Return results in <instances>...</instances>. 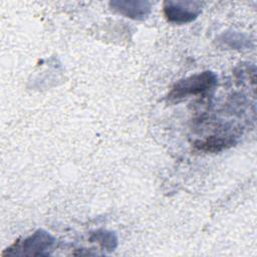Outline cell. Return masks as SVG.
<instances>
[{"label":"cell","mask_w":257,"mask_h":257,"mask_svg":"<svg viewBox=\"0 0 257 257\" xmlns=\"http://www.w3.org/2000/svg\"><path fill=\"white\" fill-rule=\"evenodd\" d=\"M236 141L232 137H220V136H211L204 141H198L195 143V147L204 152L216 153L224 149L234 146Z\"/></svg>","instance_id":"5"},{"label":"cell","mask_w":257,"mask_h":257,"mask_svg":"<svg viewBox=\"0 0 257 257\" xmlns=\"http://www.w3.org/2000/svg\"><path fill=\"white\" fill-rule=\"evenodd\" d=\"M109 6L113 11L135 20L146 19L152 10L151 2L144 0H115L110 1Z\"/></svg>","instance_id":"4"},{"label":"cell","mask_w":257,"mask_h":257,"mask_svg":"<svg viewBox=\"0 0 257 257\" xmlns=\"http://www.w3.org/2000/svg\"><path fill=\"white\" fill-rule=\"evenodd\" d=\"M217 84V75L211 70L190 75L174 83L168 94L172 101H178L191 95H198L207 92Z\"/></svg>","instance_id":"1"},{"label":"cell","mask_w":257,"mask_h":257,"mask_svg":"<svg viewBox=\"0 0 257 257\" xmlns=\"http://www.w3.org/2000/svg\"><path fill=\"white\" fill-rule=\"evenodd\" d=\"M201 3L196 1H166L164 14L166 19L175 24H186L194 21L201 14Z\"/></svg>","instance_id":"3"},{"label":"cell","mask_w":257,"mask_h":257,"mask_svg":"<svg viewBox=\"0 0 257 257\" xmlns=\"http://www.w3.org/2000/svg\"><path fill=\"white\" fill-rule=\"evenodd\" d=\"M91 242H97L104 250L111 252L117 246V237L114 232L107 230H97L90 236Z\"/></svg>","instance_id":"6"},{"label":"cell","mask_w":257,"mask_h":257,"mask_svg":"<svg viewBox=\"0 0 257 257\" xmlns=\"http://www.w3.org/2000/svg\"><path fill=\"white\" fill-rule=\"evenodd\" d=\"M55 238L43 229H38L23 241H16L2 253V256H48Z\"/></svg>","instance_id":"2"}]
</instances>
